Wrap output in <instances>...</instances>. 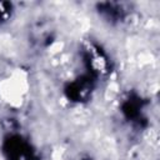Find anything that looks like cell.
Masks as SVG:
<instances>
[{
    "label": "cell",
    "instance_id": "1",
    "mask_svg": "<svg viewBox=\"0 0 160 160\" xmlns=\"http://www.w3.org/2000/svg\"><path fill=\"white\" fill-rule=\"evenodd\" d=\"M11 14V4L0 2V22L6 20Z\"/></svg>",
    "mask_w": 160,
    "mask_h": 160
},
{
    "label": "cell",
    "instance_id": "2",
    "mask_svg": "<svg viewBox=\"0 0 160 160\" xmlns=\"http://www.w3.org/2000/svg\"><path fill=\"white\" fill-rule=\"evenodd\" d=\"M16 146H18V145H16ZM18 149H19V150H21V152H22V150H24L21 144H20V148H18ZM12 156H14L15 159H19V156H20V151H19V152H14V154H12ZM21 158H22V159H25V160H28V158H25V156H24V154H21Z\"/></svg>",
    "mask_w": 160,
    "mask_h": 160
}]
</instances>
